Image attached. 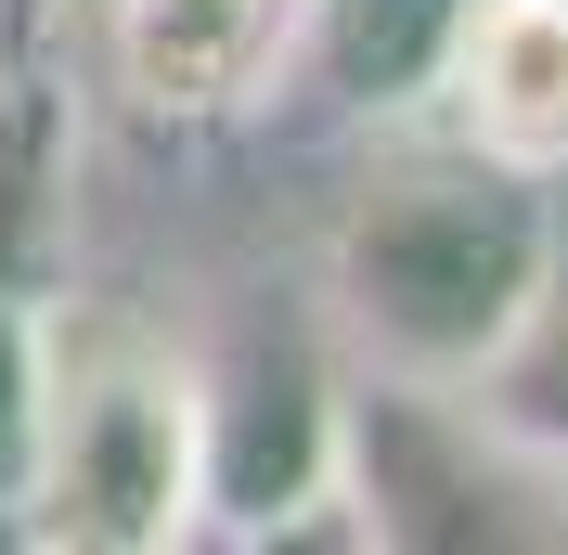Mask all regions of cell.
Returning <instances> with one entry per match:
<instances>
[{
	"instance_id": "cell-7",
	"label": "cell",
	"mask_w": 568,
	"mask_h": 555,
	"mask_svg": "<svg viewBox=\"0 0 568 555\" xmlns=\"http://www.w3.org/2000/svg\"><path fill=\"white\" fill-rule=\"evenodd\" d=\"M465 387H478V414H491L517 452H556V465H568V284H542L530 323H517Z\"/></svg>"
},
{
	"instance_id": "cell-3",
	"label": "cell",
	"mask_w": 568,
	"mask_h": 555,
	"mask_svg": "<svg viewBox=\"0 0 568 555\" xmlns=\"http://www.w3.org/2000/svg\"><path fill=\"white\" fill-rule=\"evenodd\" d=\"M207 401V517L233 543H297L323 529L311 504H336V387H323L297 323H246L220 375H194Z\"/></svg>"
},
{
	"instance_id": "cell-6",
	"label": "cell",
	"mask_w": 568,
	"mask_h": 555,
	"mask_svg": "<svg viewBox=\"0 0 568 555\" xmlns=\"http://www.w3.org/2000/svg\"><path fill=\"white\" fill-rule=\"evenodd\" d=\"M453 13H465V0H311L323 91H349V104H400V91H426L439 52H453Z\"/></svg>"
},
{
	"instance_id": "cell-2",
	"label": "cell",
	"mask_w": 568,
	"mask_h": 555,
	"mask_svg": "<svg viewBox=\"0 0 568 555\" xmlns=\"http://www.w3.org/2000/svg\"><path fill=\"white\" fill-rule=\"evenodd\" d=\"M27 529L91 555H155L207 529V401L194 362L116 323L39 311V440H27Z\"/></svg>"
},
{
	"instance_id": "cell-8",
	"label": "cell",
	"mask_w": 568,
	"mask_h": 555,
	"mask_svg": "<svg viewBox=\"0 0 568 555\" xmlns=\"http://www.w3.org/2000/svg\"><path fill=\"white\" fill-rule=\"evenodd\" d=\"M39 245H52V91L39 65H0V297L39 284Z\"/></svg>"
},
{
	"instance_id": "cell-1",
	"label": "cell",
	"mask_w": 568,
	"mask_h": 555,
	"mask_svg": "<svg viewBox=\"0 0 568 555\" xmlns=\"http://www.w3.org/2000/svg\"><path fill=\"white\" fill-rule=\"evenodd\" d=\"M542 284H556V220L530 169H504L478 142L439 169L362 181V208L336 220V311L400 387H465L530 323Z\"/></svg>"
},
{
	"instance_id": "cell-10",
	"label": "cell",
	"mask_w": 568,
	"mask_h": 555,
	"mask_svg": "<svg viewBox=\"0 0 568 555\" xmlns=\"http://www.w3.org/2000/svg\"><path fill=\"white\" fill-rule=\"evenodd\" d=\"M39 27H52V0H0V65H39Z\"/></svg>"
},
{
	"instance_id": "cell-9",
	"label": "cell",
	"mask_w": 568,
	"mask_h": 555,
	"mask_svg": "<svg viewBox=\"0 0 568 555\" xmlns=\"http://www.w3.org/2000/svg\"><path fill=\"white\" fill-rule=\"evenodd\" d=\"M27 440H39V311L0 297V504L27 491Z\"/></svg>"
},
{
	"instance_id": "cell-4",
	"label": "cell",
	"mask_w": 568,
	"mask_h": 555,
	"mask_svg": "<svg viewBox=\"0 0 568 555\" xmlns=\"http://www.w3.org/2000/svg\"><path fill=\"white\" fill-rule=\"evenodd\" d=\"M297 39V0H104V52L116 91L169 130H207V117H246L258 78L284 65Z\"/></svg>"
},
{
	"instance_id": "cell-5",
	"label": "cell",
	"mask_w": 568,
	"mask_h": 555,
	"mask_svg": "<svg viewBox=\"0 0 568 555\" xmlns=\"http://www.w3.org/2000/svg\"><path fill=\"white\" fill-rule=\"evenodd\" d=\"M426 91H453V130L504 169H568V0H465Z\"/></svg>"
}]
</instances>
